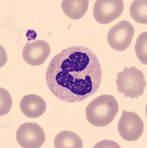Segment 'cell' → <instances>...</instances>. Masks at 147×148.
Instances as JSON below:
<instances>
[{
  "label": "cell",
  "mask_w": 147,
  "mask_h": 148,
  "mask_svg": "<svg viewBox=\"0 0 147 148\" xmlns=\"http://www.w3.org/2000/svg\"><path fill=\"white\" fill-rule=\"evenodd\" d=\"M147 0H135L130 6V15L139 23L147 24Z\"/></svg>",
  "instance_id": "12"
},
{
  "label": "cell",
  "mask_w": 147,
  "mask_h": 148,
  "mask_svg": "<svg viewBox=\"0 0 147 148\" xmlns=\"http://www.w3.org/2000/svg\"><path fill=\"white\" fill-rule=\"evenodd\" d=\"M89 4L88 0H63L61 6L66 15L72 19L78 20L87 12Z\"/></svg>",
  "instance_id": "10"
},
{
  "label": "cell",
  "mask_w": 147,
  "mask_h": 148,
  "mask_svg": "<svg viewBox=\"0 0 147 148\" xmlns=\"http://www.w3.org/2000/svg\"><path fill=\"white\" fill-rule=\"evenodd\" d=\"M50 52L49 44L42 40H38L26 44L23 49V58L32 66H39L45 62Z\"/></svg>",
  "instance_id": "8"
},
{
  "label": "cell",
  "mask_w": 147,
  "mask_h": 148,
  "mask_svg": "<svg viewBox=\"0 0 147 148\" xmlns=\"http://www.w3.org/2000/svg\"><path fill=\"white\" fill-rule=\"evenodd\" d=\"M124 9L122 0H98L94 3L93 15L97 22L107 24L120 17Z\"/></svg>",
  "instance_id": "7"
},
{
  "label": "cell",
  "mask_w": 147,
  "mask_h": 148,
  "mask_svg": "<svg viewBox=\"0 0 147 148\" xmlns=\"http://www.w3.org/2000/svg\"><path fill=\"white\" fill-rule=\"evenodd\" d=\"M20 107L25 116L30 118H37L42 115L46 110V103L41 97L31 94L24 96Z\"/></svg>",
  "instance_id": "9"
},
{
  "label": "cell",
  "mask_w": 147,
  "mask_h": 148,
  "mask_svg": "<svg viewBox=\"0 0 147 148\" xmlns=\"http://www.w3.org/2000/svg\"><path fill=\"white\" fill-rule=\"evenodd\" d=\"M147 31L141 34L139 37L135 46L136 54L141 62L147 64Z\"/></svg>",
  "instance_id": "13"
},
{
  "label": "cell",
  "mask_w": 147,
  "mask_h": 148,
  "mask_svg": "<svg viewBox=\"0 0 147 148\" xmlns=\"http://www.w3.org/2000/svg\"><path fill=\"white\" fill-rule=\"evenodd\" d=\"M16 139L22 147L38 148L43 145L46 138L43 130L39 125L27 123L19 127L16 131Z\"/></svg>",
  "instance_id": "6"
},
{
  "label": "cell",
  "mask_w": 147,
  "mask_h": 148,
  "mask_svg": "<svg viewBox=\"0 0 147 148\" xmlns=\"http://www.w3.org/2000/svg\"><path fill=\"white\" fill-rule=\"evenodd\" d=\"M135 33V28L131 23L127 21H121L110 29L107 40L113 49L123 51L131 45Z\"/></svg>",
  "instance_id": "5"
},
{
  "label": "cell",
  "mask_w": 147,
  "mask_h": 148,
  "mask_svg": "<svg viewBox=\"0 0 147 148\" xmlns=\"http://www.w3.org/2000/svg\"><path fill=\"white\" fill-rule=\"evenodd\" d=\"M144 122L135 112L123 110L118 124V131L122 138L127 141L138 140L144 132Z\"/></svg>",
  "instance_id": "4"
},
{
  "label": "cell",
  "mask_w": 147,
  "mask_h": 148,
  "mask_svg": "<svg viewBox=\"0 0 147 148\" xmlns=\"http://www.w3.org/2000/svg\"><path fill=\"white\" fill-rule=\"evenodd\" d=\"M119 110V104L112 95H103L92 100L87 105L85 115L92 125L104 127L113 122Z\"/></svg>",
  "instance_id": "2"
},
{
  "label": "cell",
  "mask_w": 147,
  "mask_h": 148,
  "mask_svg": "<svg viewBox=\"0 0 147 148\" xmlns=\"http://www.w3.org/2000/svg\"><path fill=\"white\" fill-rule=\"evenodd\" d=\"M56 148H81L83 141L76 133L70 131H62L56 136L54 141Z\"/></svg>",
  "instance_id": "11"
},
{
  "label": "cell",
  "mask_w": 147,
  "mask_h": 148,
  "mask_svg": "<svg viewBox=\"0 0 147 148\" xmlns=\"http://www.w3.org/2000/svg\"><path fill=\"white\" fill-rule=\"evenodd\" d=\"M102 71L93 51L81 46L65 49L53 57L46 73L48 89L59 100L83 101L97 92Z\"/></svg>",
  "instance_id": "1"
},
{
  "label": "cell",
  "mask_w": 147,
  "mask_h": 148,
  "mask_svg": "<svg viewBox=\"0 0 147 148\" xmlns=\"http://www.w3.org/2000/svg\"><path fill=\"white\" fill-rule=\"evenodd\" d=\"M117 91L125 97L138 98L144 94L146 82L142 71L135 66L126 67L117 73L116 81Z\"/></svg>",
  "instance_id": "3"
}]
</instances>
